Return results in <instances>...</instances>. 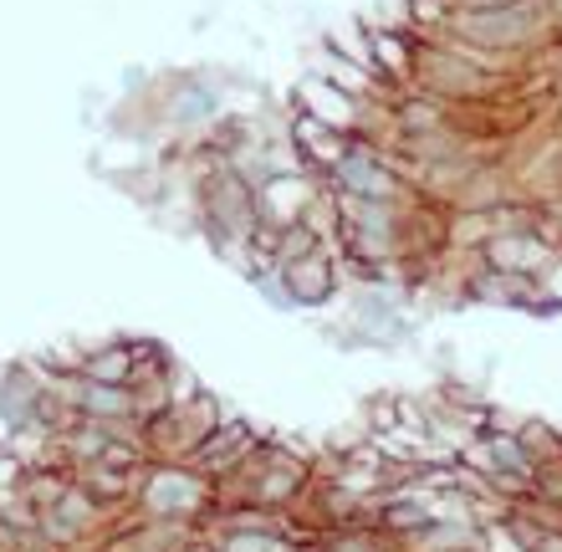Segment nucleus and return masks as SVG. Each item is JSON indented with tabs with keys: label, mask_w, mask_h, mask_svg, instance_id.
Listing matches in <instances>:
<instances>
[{
	"label": "nucleus",
	"mask_w": 562,
	"mask_h": 552,
	"mask_svg": "<svg viewBox=\"0 0 562 552\" xmlns=\"http://www.w3.org/2000/svg\"><path fill=\"white\" fill-rule=\"evenodd\" d=\"M231 415L215 394H194V399H179L169 404V409H159V415L138 419V446H144L148 461H175L184 465L194 455V450L210 440V430L221 425V419Z\"/></svg>",
	"instance_id": "1"
},
{
	"label": "nucleus",
	"mask_w": 562,
	"mask_h": 552,
	"mask_svg": "<svg viewBox=\"0 0 562 552\" xmlns=\"http://www.w3.org/2000/svg\"><path fill=\"white\" fill-rule=\"evenodd\" d=\"M210 507H215V486H210L194 465H175V461H148L144 481H138V517L154 522H184V527H205Z\"/></svg>",
	"instance_id": "2"
},
{
	"label": "nucleus",
	"mask_w": 562,
	"mask_h": 552,
	"mask_svg": "<svg viewBox=\"0 0 562 552\" xmlns=\"http://www.w3.org/2000/svg\"><path fill=\"white\" fill-rule=\"evenodd\" d=\"M261 440H267V435L256 430L251 419L225 415L221 425L210 430V440H205V446L194 450V455H190V461H184V465H194V471H200V476H205L210 486H215V481H221V476H231V471H236V465L246 461V455H251V450L261 446Z\"/></svg>",
	"instance_id": "3"
},
{
	"label": "nucleus",
	"mask_w": 562,
	"mask_h": 552,
	"mask_svg": "<svg viewBox=\"0 0 562 552\" xmlns=\"http://www.w3.org/2000/svg\"><path fill=\"white\" fill-rule=\"evenodd\" d=\"M317 200H323V180L307 174V169H286V174H277V180H267L256 190V215L281 230V225L307 221V210Z\"/></svg>",
	"instance_id": "4"
},
{
	"label": "nucleus",
	"mask_w": 562,
	"mask_h": 552,
	"mask_svg": "<svg viewBox=\"0 0 562 552\" xmlns=\"http://www.w3.org/2000/svg\"><path fill=\"white\" fill-rule=\"evenodd\" d=\"M281 286H286L296 313H317V307L342 297V271L327 251H312L302 261H292V267H281Z\"/></svg>",
	"instance_id": "5"
},
{
	"label": "nucleus",
	"mask_w": 562,
	"mask_h": 552,
	"mask_svg": "<svg viewBox=\"0 0 562 552\" xmlns=\"http://www.w3.org/2000/svg\"><path fill=\"white\" fill-rule=\"evenodd\" d=\"M286 144H292L296 165L323 180L327 169H338V159L348 154L353 138L338 134V128H327V123H317V119H307V113H296V108L286 103Z\"/></svg>",
	"instance_id": "6"
},
{
	"label": "nucleus",
	"mask_w": 562,
	"mask_h": 552,
	"mask_svg": "<svg viewBox=\"0 0 562 552\" xmlns=\"http://www.w3.org/2000/svg\"><path fill=\"white\" fill-rule=\"evenodd\" d=\"M77 373L98 384H128L134 379V338H108V343L77 348Z\"/></svg>",
	"instance_id": "7"
}]
</instances>
